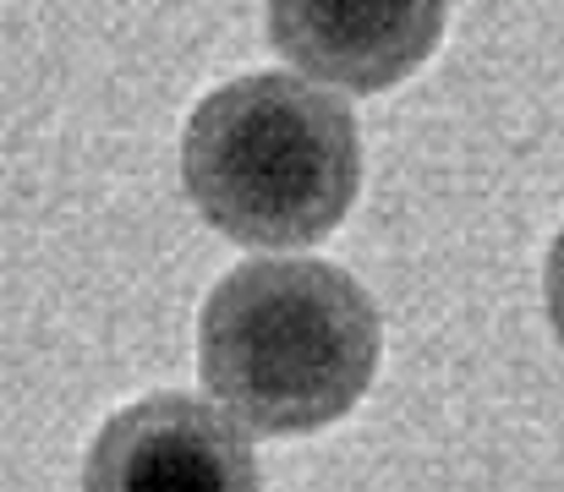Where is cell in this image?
<instances>
[{
  "label": "cell",
  "instance_id": "obj_4",
  "mask_svg": "<svg viewBox=\"0 0 564 492\" xmlns=\"http://www.w3.org/2000/svg\"><path fill=\"white\" fill-rule=\"evenodd\" d=\"M449 0H269L274 50L351 94L405 83L438 44Z\"/></svg>",
  "mask_w": 564,
  "mask_h": 492
},
{
  "label": "cell",
  "instance_id": "obj_2",
  "mask_svg": "<svg viewBox=\"0 0 564 492\" xmlns=\"http://www.w3.org/2000/svg\"><path fill=\"white\" fill-rule=\"evenodd\" d=\"M192 208L241 247H313L357 203L362 138L324 88L258 72L214 88L187 121Z\"/></svg>",
  "mask_w": 564,
  "mask_h": 492
},
{
  "label": "cell",
  "instance_id": "obj_1",
  "mask_svg": "<svg viewBox=\"0 0 564 492\" xmlns=\"http://www.w3.org/2000/svg\"><path fill=\"white\" fill-rule=\"evenodd\" d=\"M373 296L318 258L230 269L197 318V372L247 433L296 438L340 422L378 378Z\"/></svg>",
  "mask_w": 564,
  "mask_h": 492
},
{
  "label": "cell",
  "instance_id": "obj_5",
  "mask_svg": "<svg viewBox=\"0 0 564 492\" xmlns=\"http://www.w3.org/2000/svg\"><path fill=\"white\" fill-rule=\"evenodd\" d=\"M543 296H549V324H554L564 345V230L554 241V252H549V269H543Z\"/></svg>",
  "mask_w": 564,
  "mask_h": 492
},
{
  "label": "cell",
  "instance_id": "obj_3",
  "mask_svg": "<svg viewBox=\"0 0 564 492\" xmlns=\"http://www.w3.org/2000/svg\"><path fill=\"white\" fill-rule=\"evenodd\" d=\"M83 492H263L247 438L192 394H149L116 411L88 460Z\"/></svg>",
  "mask_w": 564,
  "mask_h": 492
}]
</instances>
